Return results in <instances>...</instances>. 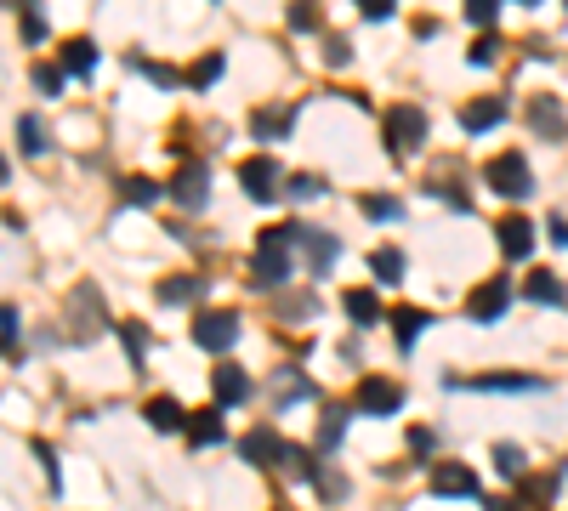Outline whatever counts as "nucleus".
Instances as JSON below:
<instances>
[{"instance_id": "f257e3e1", "label": "nucleus", "mask_w": 568, "mask_h": 511, "mask_svg": "<svg viewBox=\"0 0 568 511\" xmlns=\"http://www.w3.org/2000/svg\"><path fill=\"white\" fill-rule=\"evenodd\" d=\"M290 245H296V222H284V228H267L262 233V245H256V256H250V284H256V290L290 279V267H296L290 256H284Z\"/></svg>"}, {"instance_id": "f03ea898", "label": "nucleus", "mask_w": 568, "mask_h": 511, "mask_svg": "<svg viewBox=\"0 0 568 511\" xmlns=\"http://www.w3.org/2000/svg\"><path fill=\"white\" fill-rule=\"evenodd\" d=\"M483 182L495 188L500 199H523L534 188V177H529V159L517 154V148H506V154H495L489 165H483Z\"/></svg>"}, {"instance_id": "7ed1b4c3", "label": "nucleus", "mask_w": 568, "mask_h": 511, "mask_svg": "<svg viewBox=\"0 0 568 511\" xmlns=\"http://www.w3.org/2000/svg\"><path fill=\"white\" fill-rule=\"evenodd\" d=\"M381 131H387V148L392 154H415L426 142V114L415 103H392L387 120H381Z\"/></svg>"}, {"instance_id": "20e7f679", "label": "nucleus", "mask_w": 568, "mask_h": 511, "mask_svg": "<svg viewBox=\"0 0 568 511\" xmlns=\"http://www.w3.org/2000/svg\"><path fill=\"white\" fill-rule=\"evenodd\" d=\"M103 330H108V318H103V296H97V284H74V296H69V335H74V341H97Z\"/></svg>"}, {"instance_id": "39448f33", "label": "nucleus", "mask_w": 568, "mask_h": 511, "mask_svg": "<svg viewBox=\"0 0 568 511\" xmlns=\"http://www.w3.org/2000/svg\"><path fill=\"white\" fill-rule=\"evenodd\" d=\"M426 483H432V494H444V500H483L478 472L461 466V460H438V466L426 472Z\"/></svg>"}, {"instance_id": "423d86ee", "label": "nucleus", "mask_w": 568, "mask_h": 511, "mask_svg": "<svg viewBox=\"0 0 568 511\" xmlns=\"http://www.w3.org/2000/svg\"><path fill=\"white\" fill-rule=\"evenodd\" d=\"M353 404L364 409V415H398V404H404V387L398 381H387V375H364L353 392Z\"/></svg>"}, {"instance_id": "0eeeda50", "label": "nucleus", "mask_w": 568, "mask_h": 511, "mask_svg": "<svg viewBox=\"0 0 568 511\" xmlns=\"http://www.w3.org/2000/svg\"><path fill=\"white\" fill-rule=\"evenodd\" d=\"M194 341L205 347V353H228L233 341H239V313H199L194 318Z\"/></svg>"}, {"instance_id": "6e6552de", "label": "nucleus", "mask_w": 568, "mask_h": 511, "mask_svg": "<svg viewBox=\"0 0 568 511\" xmlns=\"http://www.w3.org/2000/svg\"><path fill=\"white\" fill-rule=\"evenodd\" d=\"M523 120H529L546 142H563L568 137V114H563V103H557L551 91H540V97H529V103H523Z\"/></svg>"}, {"instance_id": "1a4fd4ad", "label": "nucleus", "mask_w": 568, "mask_h": 511, "mask_svg": "<svg viewBox=\"0 0 568 511\" xmlns=\"http://www.w3.org/2000/svg\"><path fill=\"white\" fill-rule=\"evenodd\" d=\"M211 392H216V409H239V404H250V375L233 358H222L211 370Z\"/></svg>"}, {"instance_id": "9d476101", "label": "nucleus", "mask_w": 568, "mask_h": 511, "mask_svg": "<svg viewBox=\"0 0 568 511\" xmlns=\"http://www.w3.org/2000/svg\"><path fill=\"white\" fill-rule=\"evenodd\" d=\"M296 245L307 250V267H313V273H330V267H336V256H341V239H336V233L307 228V222H296Z\"/></svg>"}, {"instance_id": "9b49d317", "label": "nucleus", "mask_w": 568, "mask_h": 511, "mask_svg": "<svg viewBox=\"0 0 568 511\" xmlns=\"http://www.w3.org/2000/svg\"><path fill=\"white\" fill-rule=\"evenodd\" d=\"M279 177H284V171L273 165V159H245V165H239V188H245L256 205L279 199Z\"/></svg>"}, {"instance_id": "f8f14e48", "label": "nucleus", "mask_w": 568, "mask_h": 511, "mask_svg": "<svg viewBox=\"0 0 568 511\" xmlns=\"http://www.w3.org/2000/svg\"><path fill=\"white\" fill-rule=\"evenodd\" d=\"M506 301H512V279L500 273V279H489V284H478V290H472V301H466V313L478 318V324H495V318L506 313Z\"/></svg>"}, {"instance_id": "ddd939ff", "label": "nucleus", "mask_w": 568, "mask_h": 511, "mask_svg": "<svg viewBox=\"0 0 568 511\" xmlns=\"http://www.w3.org/2000/svg\"><path fill=\"white\" fill-rule=\"evenodd\" d=\"M449 387H466V392H546L540 375H455Z\"/></svg>"}, {"instance_id": "4468645a", "label": "nucleus", "mask_w": 568, "mask_h": 511, "mask_svg": "<svg viewBox=\"0 0 568 511\" xmlns=\"http://www.w3.org/2000/svg\"><path fill=\"white\" fill-rule=\"evenodd\" d=\"M284 449H290V443H284L279 432H267V426H250L245 438H239V455H245L250 466H279Z\"/></svg>"}, {"instance_id": "2eb2a0df", "label": "nucleus", "mask_w": 568, "mask_h": 511, "mask_svg": "<svg viewBox=\"0 0 568 511\" xmlns=\"http://www.w3.org/2000/svg\"><path fill=\"white\" fill-rule=\"evenodd\" d=\"M495 239H500V250H506V262H529V250H534L529 216H500V222H495Z\"/></svg>"}, {"instance_id": "dca6fc26", "label": "nucleus", "mask_w": 568, "mask_h": 511, "mask_svg": "<svg viewBox=\"0 0 568 511\" xmlns=\"http://www.w3.org/2000/svg\"><path fill=\"white\" fill-rule=\"evenodd\" d=\"M171 199L188 205V211H199V205L211 199V171H205V165H182L177 177H171Z\"/></svg>"}, {"instance_id": "f3484780", "label": "nucleus", "mask_w": 568, "mask_h": 511, "mask_svg": "<svg viewBox=\"0 0 568 511\" xmlns=\"http://www.w3.org/2000/svg\"><path fill=\"white\" fill-rule=\"evenodd\" d=\"M284 131H296V103H267V108L250 114V137L273 142V137H284Z\"/></svg>"}, {"instance_id": "a211bd4d", "label": "nucleus", "mask_w": 568, "mask_h": 511, "mask_svg": "<svg viewBox=\"0 0 568 511\" xmlns=\"http://www.w3.org/2000/svg\"><path fill=\"white\" fill-rule=\"evenodd\" d=\"M523 296L540 301V307H563L568 301V284L551 273V267H534V273H523Z\"/></svg>"}, {"instance_id": "6ab92c4d", "label": "nucleus", "mask_w": 568, "mask_h": 511, "mask_svg": "<svg viewBox=\"0 0 568 511\" xmlns=\"http://www.w3.org/2000/svg\"><path fill=\"white\" fill-rule=\"evenodd\" d=\"M142 421L154 426V432H182V426H188V415H182L177 398H148V404H142Z\"/></svg>"}, {"instance_id": "aec40b11", "label": "nucleus", "mask_w": 568, "mask_h": 511, "mask_svg": "<svg viewBox=\"0 0 568 511\" xmlns=\"http://www.w3.org/2000/svg\"><path fill=\"white\" fill-rule=\"evenodd\" d=\"M506 120V97H478V103L461 108V125L466 131H489V125Z\"/></svg>"}, {"instance_id": "412c9836", "label": "nucleus", "mask_w": 568, "mask_h": 511, "mask_svg": "<svg viewBox=\"0 0 568 511\" xmlns=\"http://www.w3.org/2000/svg\"><path fill=\"white\" fill-rule=\"evenodd\" d=\"M205 296V273H177V279L160 284V307H182V301Z\"/></svg>"}, {"instance_id": "4be33fe9", "label": "nucleus", "mask_w": 568, "mask_h": 511, "mask_svg": "<svg viewBox=\"0 0 568 511\" xmlns=\"http://www.w3.org/2000/svg\"><path fill=\"white\" fill-rule=\"evenodd\" d=\"M387 318H392V330H398V347H404V353L421 341L426 324H432V313H421V307H392Z\"/></svg>"}, {"instance_id": "5701e85b", "label": "nucleus", "mask_w": 568, "mask_h": 511, "mask_svg": "<svg viewBox=\"0 0 568 511\" xmlns=\"http://www.w3.org/2000/svg\"><path fill=\"white\" fill-rule=\"evenodd\" d=\"M341 307H347V318H353L358 330L381 324V301H375V290H347V296H341Z\"/></svg>"}, {"instance_id": "b1692460", "label": "nucleus", "mask_w": 568, "mask_h": 511, "mask_svg": "<svg viewBox=\"0 0 568 511\" xmlns=\"http://www.w3.org/2000/svg\"><path fill=\"white\" fill-rule=\"evenodd\" d=\"M273 392H279V409H296V398H313V381H307L302 370L284 364V370L273 375Z\"/></svg>"}, {"instance_id": "393cba45", "label": "nucleus", "mask_w": 568, "mask_h": 511, "mask_svg": "<svg viewBox=\"0 0 568 511\" xmlns=\"http://www.w3.org/2000/svg\"><path fill=\"white\" fill-rule=\"evenodd\" d=\"M341 438H347V404H330L319 421V455H336Z\"/></svg>"}, {"instance_id": "a878e982", "label": "nucleus", "mask_w": 568, "mask_h": 511, "mask_svg": "<svg viewBox=\"0 0 568 511\" xmlns=\"http://www.w3.org/2000/svg\"><path fill=\"white\" fill-rule=\"evenodd\" d=\"M97 69V46L91 40H63V74H91Z\"/></svg>"}, {"instance_id": "bb28decb", "label": "nucleus", "mask_w": 568, "mask_h": 511, "mask_svg": "<svg viewBox=\"0 0 568 511\" xmlns=\"http://www.w3.org/2000/svg\"><path fill=\"white\" fill-rule=\"evenodd\" d=\"M188 438L205 449V443H222V409H205V415H188Z\"/></svg>"}, {"instance_id": "cd10ccee", "label": "nucleus", "mask_w": 568, "mask_h": 511, "mask_svg": "<svg viewBox=\"0 0 568 511\" xmlns=\"http://www.w3.org/2000/svg\"><path fill=\"white\" fill-rule=\"evenodd\" d=\"M370 267H375V279H381V284H398V279H404V250L381 245V250L370 256Z\"/></svg>"}, {"instance_id": "c85d7f7f", "label": "nucleus", "mask_w": 568, "mask_h": 511, "mask_svg": "<svg viewBox=\"0 0 568 511\" xmlns=\"http://www.w3.org/2000/svg\"><path fill=\"white\" fill-rule=\"evenodd\" d=\"M120 199L125 205H154V199H160V182L154 177H120Z\"/></svg>"}, {"instance_id": "c756f323", "label": "nucleus", "mask_w": 568, "mask_h": 511, "mask_svg": "<svg viewBox=\"0 0 568 511\" xmlns=\"http://www.w3.org/2000/svg\"><path fill=\"white\" fill-rule=\"evenodd\" d=\"M358 211L370 216V222H398V216H404V205H398L392 194H364V199H358Z\"/></svg>"}, {"instance_id": "7c9ffc66", "label": "nucleus", "mask_w": 568, "mask_h": 511, "mask_svg": "<svg viewBox=\"0 0 568 511\" xmlns=\"http://www.w3.org/2000/svg\"><path fill=\"white\" fill-rule=\"evenodd\" d=\"M18 148H23V154H46V148H52V137H46V125L23 114V120H18Z\"/></svg>"}, {"instance_id": "2f4dec72", "label": "nucleus", "mask_w": 568, "mask_h": 511, "mask_svg": "<svg viewBox=\"0 0 568 511\" xmlns=\"http://www.w3.org/2000/svg\"><path fill=\"white\" fill-rule=\"evenodd\" d=\"M211 80H222V52H205L194 69H188V86H194V91H205Z\"/></svg>"}, {"instance_id": "473e14b6", "label": "nucleus", "mask_w": 568, "mask_h": 511, "mask_svg": "<svg viewBox=\"0 0 568 511\" xmlns=\"http://www.w3.org/2000/svg\"><path fill=\"white\" fill-rule=\"evenodd\" d=\"M495 466L506 477H523V472H529V455H523L517 443H495Z\"/></svg>"}, {"instance_id": "72a5a7b5", "label": "nucleus", "mask_w": 568, "mask_h": 511, "mask_svg": "<svg viewBox=\"0 0 568 511\" xmlns=\"http://www.w3.org/2000/svg\"><path fill=\"white\" fill-rule=\"evenodd\" d=\"M137 69L148 74V80H154V86H160V91H177L182 80H188V74H177V69H171V63H137Z\"/></svg>"}, {"instance_id": "f704fd0d", "label": "nucleus", "mask_w": 568, "mask_h": 511, "mask_svg": "<svg viewBox=\"0 0 568 511\" xmlns=\"http://www.w3.org/2000/svg\"><path fill=\"white\" fill-rule=\"evenodd\" d=\"M313 489H319V500H341V494H347V477H336L330 466H319V472H313Z\"/></svg>"}, {"instance_id": "c9c22d12", "label": "nucleus", "mask_w": 568, "mask_h": 511, "mask_svg": "<svg viewBox=\"0 0 568 511\" xmlns=\"http://www.w3.org/2000/svg\"><path fill=\"white\" fill-rule=\"evenodd\" d=\"M120 335H125V353H131V364H142V353H148V330L131 318V324H120Z\"/></svg>"}, {"instance_id": "e433bc0d", "label": "nucleus", "mask_w": 568, "mask_h": 511, "mask_svg": "<svg viewBox=\"0 0 568 511\" xmlns=\"http://www.w3.org/2000/svg\"><path fill=\"white\" fill-rule=\"evenodd\" d=\"M290 29H319V0H290Z\"/></svg>"}, {"instance_id": "4c0bfd02", "label": "nucleus", "mask_w": 568, "mask_h": 511, "mask_svg": "<svg viewBox=\"0 0 568 511\" xmlns=\"http://www.w3.org/2000/svg\"><path fill=\"white\" fill-rule=\"evenodd\" d=\"M432 449H438V438H432L426 426H409V455H415V460H432Z\"/></svg>"}, {"instance_id": "58836bf2", "label": "nucleus", "mask_w": 568, "mask_h": 511, "mask_svg": "<svg viewBox=\"0 0 568 511\" xmlns=\"http://www.w3.org/2000/svg\"><path fill=\"white\" fill-rule=\"evenodd\" d=\"M35 86L46 91V97H57V91H63V69H52V63H35Z\"/></svg>"}, {"instance_id": "ea45409f", "label": "nucleus", "mask_w": 568, "mask_h": 511, "mask_svg": "<svg viewBox=\"0 0 568 511\" xmlns=\"http://www.w3.org/2000/svg\"><path fill=\"white\" fill-rule=\"evenodd\" d=\"M290 194H296V199H319V194H324V182H319V177H307V171H296V177H290Z\"/></svg>"}, {"instance_id": "a19ab883", "label": "nucleus", "mask_w": 568, "mask_h": 511, "mask_svg": "<svg viewBox=\"0 0 568 511\" xmlns=\"http://www.w3.org/2000/svg\"><path fill=\"white\" fill-rule=\"evenodd\" d=\"M495 12H500V0H466V18H472V23H483V29L495 23Z\"/></svg>"}, {"instance_id": "79ce46f5", "label": "nucleus", "mask_w": 568, "mask_h": 511, "mask_svg": "<svg viewBox=\"0 0 568 511\" xmlns=\"http://www.w3.org/2000/svg\"><path fill=\"white\" fill-rule=\"evenodd\" d=\"M495 52H500V46H495V35H483V40H472V52H466V57H472V63L483 69V63H495Z\"/></svg>"}, {"instance_id": "37998d69", "label": "nucleus", "mask_w": 568, "mask_h": 511, "mask_svg": "<svg viewBox=\"0 0 568 511\" xmlns=\"http://www.w3.org/2000/svg\"><path fill=\"white\" fill-rule=\"evenodd\" d=\"M35 455H40V466H46V477H52V489H63V472H57V455H52V443H35Z\"/></svg>"}, {"instance_id": "c03bdc74", "label": "nucleus", "mask_w": 568, "mask_h": 511, "mask_svg": "<svg viewBox=\"0 0 568 511\" xmlns=\"http://www.w3.org/2000/svg\"><path fill=\"white\" fill-rule=\"evenodd\" d=\"M392 6H398V0H358V12H364V18H370V23L392 18Z\"/></svg>"}, {"instance_id": "a18cd8bd", "label": "nucleus", "mask_w": 568, "mask_h": 511, "mask_svg": "<svg viewBox=\"0 0 568 511\" xmlns=\"http://www.w3.org/2000/svg\"><path fill=\"white\" fill-rule=\"evenodd\" d=\"M347 57H353L347 40H330V46H324V63H330V69H347Z\"/></svg>"}, {"instance_id": "49530a36", "label": "nucleus", "mask_w": 568, "mask_h": 511, "mask_svg": "<svg viewBox=\"0 0 568 511\" xmlns=\"http://www.w3.org/2000/svg\"><path fill=\"white\" fill-rule=\"evenodd\" d=\"M551 239H557V245H568V222H563V216H551Z\"/></svg>"}, {"instance_id": "de8ad7c7", "label": "nucleus", "mask_w": 568, "mask_h": 511, "mask_svg": "<svg viewBox=\"0 0 568 511\" xmlns=\"http://www.w3.org/2000/svg\"><path fill=\"white\" fill-rule=\"evenodd\" d=\"M18 330V318H12V307H0V335H12Z\"/></svg>"}, {"instance_id": "09e8293b", "label": "nucleus", "mask_w": 568, "mask_h": 511, "mask_svg": "<svg viewBox=\"0 0 568 511\" xmlns=\"http://www.w3.org/2000/svg\"><path fill=\"white\" fill-rule=\"evenodd\" d=\"M489 511H523V500H489Z\"/></svg>"}, {"instance_id": "8fccbe9b", "label": "nucleus", "mask_w": 568, "mask_h": 511, "mask_svg": "<svg viewBox=\"0 0 568 511\" xmlns=\"http://www.w3.org/2000/svg\"><path fill=\"white\" fill-rule=\"evenodd\" d=\"M517 6H540V0H517Z\"/></svg>"}]
</instances>
